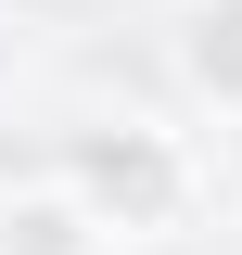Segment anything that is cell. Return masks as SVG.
I'll list each match as a JSON object with an SVG mask.
<instances>
[{"instance_id": "cell-3", "label": "cell", "mask_w": 242, "mask_h": 255, "mask_svg": "<svg viewBox=\"0 0 242 255\" xmlns=\"http://www.w3.org/2000/svg\"><path fill=\"white\" fill-rule=\"evenodd\" d=\"M90 204L64 191V204H0V255H90Z\"/></svg>"}, {"instance_id": "cell-4", "label": "cell", "mask_w": 242, "mask_h": 255, "mask_svg": "<svg viewBox=\"0 0 242 255\" xmlns=\"http://www.w3.org/2000/svg\"><path fill=\"white\" fill-rule=\"evenodd\" d=\"M0 77H13V26H0Z\"/></svg>"}, {"instance_id": "cell-2", "label": "cell", "mask_w": 242, "mask_h": 255, "mask_svg": "<svg viewBox=\"0 0 242 255\" xmlns=\"http://www.w3.org/2000/svg\"><path fill=\"white\" fill-rule=\"evenodd\" d=\"M179 77L204 102H242V0H191L179 13Z\"/></svg>"}, {"instance_id": "cell-1", "label": "cell", "mask_w": 242, "mask_h": 255, "mask_svg": "<svg viewBox=\"0 0 242 255\" xmlns=\"http://www.w3.org/2000/svg\"><path fill=\"white\" fill-rule=\"evenodd\" d=\"M64 179H77V204H90L102 230H166L191 204V166H179V140H166L153 115L77 128V140H64Z\"/></svg>"}]
</instances>
